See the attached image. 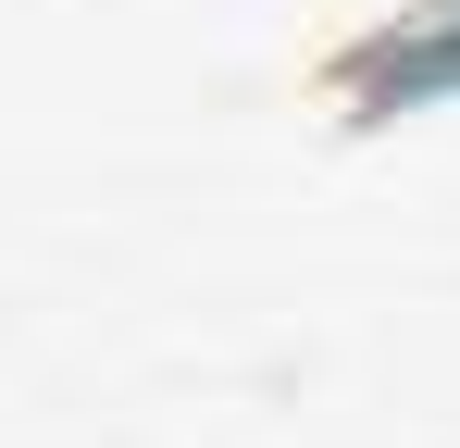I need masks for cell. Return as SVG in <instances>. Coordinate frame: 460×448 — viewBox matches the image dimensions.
Segmentation results:
<instances>
[{
	"label": "cell",
	"mask_w": 460,
	"mask_h": 448,
	"mask_svg": "<svg viewBox=\"0 0 460 448\" xmlns=\"http://www.w3.org/2000/svg\"><path fill=\"white\" fill-rule=\"evenodd\" d=\"M311 100L374 138V125H411V112H448L460 100V0H385L349 38L311 50Z\"/></svg>",
	"instance_id": "obj_1"
}]
</instances>
